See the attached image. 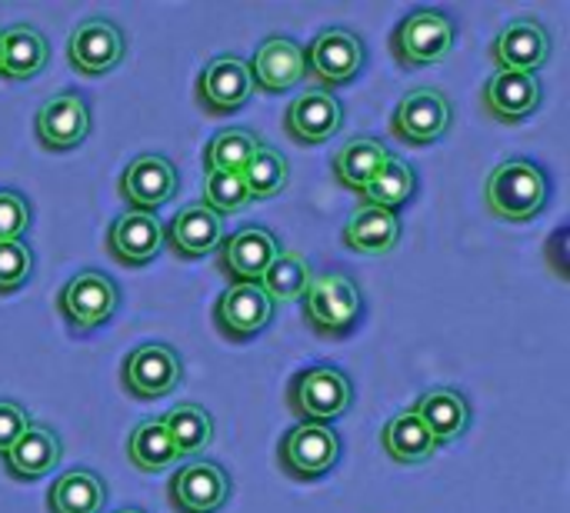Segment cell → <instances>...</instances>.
<instances>
[{
	"label": "cell",
	"instance_id": "obj_9",
	"mask_svg": "<svg viewBox=\"0 0 570 513\" xmlns=\"http://www.w3.org/2000/svg\"><path fill=\"white\" fill-rule=\"evenodd\" d=\"M167 497L177 513H217L230 501V477L210 461H190L170 477Z\"/></svg>",
	"mask_w": 570,
	"mask_h": 513
},
{
	"label": "cell",
	"instance_id": "obj_26",
	"mask_svg": "<svg viewBox=\"0 0 570 513\" xmlns=\"http://www.w3.org/2000/svg\"><path fill=\"white\" fill-rule=\"evenodd\" d=\"M414 414L421 417V424L431 431V437L438 444L458 441L468 431V424H471L468 401L458 391H451V387H438V391L421 394V401L414 404Z\"/></svg>",
	"mask_w": 570,
	"mask_h": 513
},
{
	"label": "cell",
	"instance_id": "obj_7",
	"mask_svg": "<svg viewBox=\"0 0 570 513\" xmlns=\"http://www.w3.org/2000/svg\"><path fill=\"white\" fill-rule=\"evenodd\" d=\"M451 120H454L451 100L434 87H417L397 103L391 117V130L397 140L411 147H428L451 130Z\"/></svg>",
	"mask_w": 570,
	"mask_h": 513
},
{
	"label": "cell",
	"instance_id": "obj_12",
	"mask_svg": "<svg viewBox=\"0 0 570 513\" xmlns=\"http://www.w3.org/2000/svg\"><path fill=\"white\" fill-rule=\"evenodd\" d=\"M254 93V77L247 60L240 57H217L197 77V100L207 114H234Z\"/></svg>",
	"mask_w": 570,
	"mask_h": 513
},
{
	"label": "cell",
	"instance_id": "obj_33",
	"mask_svg": "<svg viewBox=\"0 0 570 513\" xmlns=\"http://www.w3.org/2000/svg\"><path fill=\"white\" fill-rule=\"evenodd\" d=\"M307 284H311V264L297 250H281L267 267V274L261 277V290L277 304L301 300Z\"/></svg>",
	"mask_w": 570,
	"mask_h": 513
},
{
	"label": "cell",
	"instance_id": "obj_27",
	"mask_svg": "<svg viewBox=\"0 0 570 513\" xmlns=\"http://www.w3.org/2000/svg\"><path fill=\"white\" fill-rule=\"evenodd\" d=\"M381 444H384V454L394 461V464H404V467H414V464H424L438 454V441L431 437V431L421 424V417L414 411H401L394 414L387 424H384V434H381Z\"/></svg>",
	"mask_w": 570,
	"mask_h": 513
},
{
	"label": "cell",
	"instance_id": "obj_6",
	"mask_svg": "<svg viewBox=\"0 0 570 513\" xmlns=\"http://www.w3.org/2000/svg\"><path fill=\"white\" fill-rule=\"evenodd\" d=\"M117 304H120V290L100 270H83V274L70 277L63 284V290L57 294V307H60L63 320L80 334L107 324L114 317Z\"/></svg>",
	"mask_w": 570,
	"mask_h": 513
},
{
	"label": "cell",
	"instance_id": "obj_22",
	"mask_svg": "<svg viewBox=\"0 0 570 513\" xmlns=\"http://www.w3.org/2000/svg\"><path fill=\"white\" fill-rule=\"evenodd\" d=\"M164 240L180 260H197L214 254L224 244V217H217L204 204H187L174 220L170 230H164Z\"/></svg>",
	"mask_w": 570,
	"mask_h": 513
},
{
	"label": "cell",
	"instance_id": "obj_21",
	"mask_svg": "<svg viewBox=\"0 0 570 513\" xmlns=\"http://www.w3.org/2000/svg\"><path fill=\"white\" fill-rule=\"evenodd\" d=\"M164 247V227L154 214H120L110 230H107V250L114 254V260L127 264V267H144L150 264Z\"/></svg>",
	"mask_w": 570,
	"mask_h": 513
},
{
	"label": "cell",
	"instance_id": "obj_8",
	"mask_svg": "<svg viewBox=\"0 0 570 513\" xmlns=\"http://www.w3.org/2000/svg\"><path fill=\"white\" fill-rule=\"evenodd\" d=\"M304 70L331 87H344L351 83L361 70H364V43L357 33L344 30V27H331L321 37H314V43L304 50ZM321 87V90H324Z\"/></svg>",
	"mask_w": 570,
	"mask_h": 513
},
{
	"label": "cell",
	"instance_id": "obj_36",
	"mask_svg": "<svg viewBox=\"0 0 570 513\" xmlns=\"http://www.w3.org/2000/svg\"><path fill=\"white\" fill-rule=\"evenodd\" d=\"M247 204H250V194H247L240 174L207 170V180H204V207H210L217 217H227V214H240Z\"/></svg>",
	"mask_w": 570,
	"mask_h": 513
},
{
	"label": "cell",
	"instance_id": "obj_2",
	"mask_svg": "<svg viewBox=\"0 0 570 513\" xmlns=\"http://www.w3.org/2000/svg\"><path fill=\"white\" fill-rule=\"evenodd\" d=\"M287 404L301 424H334L354 404V384L341 367L317 364L301 371L287 387Z\"/></svg>",
	"mask_w": 570,
	"mask_h": 513
},
{
	"label": "cell",
	"instance_id": "obj_40",
	"mask_svg": "<svg viewBox=\"0 0 570 513\" xmlns=\"http://www.w3.org/2000/svg\"><path fill=\"white\" fill-rule=\"evenodd\" d=\"M117 513H144V511H117Z\"/></svg>",
	"mask_w": 570,
	"mask_h": 513
},
{
	"label": "cell",
	"instance_id": "obj_19",
	"mask_svg": "<svg viewBox=\"0 0 570 513\" xmlns=\"http://www.w3.org/2000/svg\"><path fill=\"white\" fill-rule=\"evenodd\" d=\"M541 107V80L538 73L521 70H494L484 83V110L498 124H518Z\"/></svg>",
	"mask_w": 570,
	"mask_h": 513
},
{
	"label": "cell",
	"instance_id": "obj_4",
	"mask_svg": "<svg viewBox=\"0 0 570 513\" xmlns=\"http://www.w3.org/2000/svg\"><path fill=\"white\" fill-rule=\"evenodd\" d=\"M454 20L444 10H431L421 7L414 13H407L394 33H391V53L397 57L401 67H431L441 63L451 50H454Z\"/></svg>",
	"mask_w": 570,
	"mask_h": 513
},
{
	"label": "cell",
	"instance_id": "obj_3",
	"mask_svg": "<svg viewBox=\"0 0 570 513\" xmlns=\"http://www.w3.org/2000/svg\"><path fill=\"white\" fill-rule=\"evenodd\" d=\"M364 310L361 287L347 274L311 277L304 290V320L321 337H344Z\"/></svg>",
	"mask_w": 570,
	"mask_h": 513
},
{
	"label": "cell",
	"instance_id": "obj_16",
	"mask_svg": "<svg viewBox=\"0 0 570 513\" xmlns=\"http://www.w3.org/2000/svg\"><path fill=\"white\" fill-rule=\"evenodd\" d=\"M174 194H177V167L157 154H144L130 160L120 177V197L140 214H154Z\"/></svg>",
	"mask_w": 570,
	"mask_h": 513
},
{
	"label": "cell",
	"instance_id": "obj_41",
	"mask_svg": "<svg viewBox=\"0 0 570 513\" xmlns=\"http://www.w3.org/2000/svg\"><path fill=\"white\" fill-rule=\"evenodd\" d=\"M0 43H3V30H0Z\"/></svg>",
	"mask_w": 570,
	"mask_h": 513
},
{
	"label": "cell",
	"instance_id": "obj_23",
	"mask_svg": "<svg viewBox=\"0 0 570 513\" xmlns=\"http://www.w3.org/2000/svg\"><path fill=\"white\" fill-rule=\"evenodd\" d=\"M397 240H401V220L394 210L361 204L344 224V244L364 257H384L397 247Z\"/></svg>",
	"mask_w": 570,
	"mask_h": 513
},
{
	"label": "cell",
	"instance_id": "obj_10",
	"mask_svg": "<svg viewBox=\"0 0 570 513\" xmlns=\"http://www.w3.org/2000/svg\"><path fill=\"white\" fill-rule=\"evenodd\" d=\"M180 377H184V364H180L177 351L167 347V344H144V347H137L124 361V371H120L124 387L134 397H144V401L170 394L180 384Z\"/></svg>",
	"mask_w": 570,
	"mask_h": 513
},
{
	"label": "cell",
	"instance_id": "obj_11",
	"mask_svg": "<svg viewBox=\"0 0 570 513\" xmlns=\"http://www.w3.org/2000/svg\"><path fill=\"white\" fill-rule=\"evenodd\" d=\"M124 50H127L124 30L107 17H90L73 27L67 43V60L80 73H107L124 60Z\"/></svg>",
	"mask_w": 570,
	"mask_h": 513
},
{
	"label": "cell",
	"instance_id": "obj_35",
	"mask_svg": "<svg viewBox=\"0 0 570 513\" xmlns=\"http://www.w3.org/2000/svg\"><path fill=\"white\" fill-rule=\"evenodd\" d=\"M240 177H244V187H247L250 200H271L287 187L291 164H287V157L281 150L261 144V150L254 154V160L247 164V170Z\"/></svg>",
	"mask_w": 570,
	"mask_h": 513
},
{
	"label": "cell",
	"instance_id": "obj_31",
	"mask_svg": "<svg viewBox=\"0 0 570 513\" xmlns=\"http://www.w3.org/2000/svg\"><path fill=\"white\" fill-rule=\"evenodd\" d=\"M160 421H164V427L170 434V444H174L177 457H197L214 441V421L197 404H180L170 414H164Z\"/></svg>",
	"mask_w": 570,
	"mask_h": 513
},
{
	"label": "cell",
	"instance_id": "obj_24",
	"mask_svg": "<svg viewBox=\"0 0 570 513\" xmlns=\"http://www.w3.org/2000/svg\"><path fill=\"white\" fill-rule=\"evenodd\" d=\"M3 461L13 481H40L60 464V441L50 427L30 421V427L20 434V441L10 447Z\"/></svg>",
	"mask_w": 570,
	"mask_h": 513
},
{
	"label": "cell",
	"instance_id": "obj_13",
	"mask_svg": "<svg viewBox=\"0 0 570 513\" xmlns=\"http://www.w3.org/2000/svg\"><path fill=\"white\" fill-rule=\"evenodd\" d=\"M274 317V300L261 290V284H230L214 310V324L230 341L257 337Z\"/></svg>",
	"mask_w": 570,
	"mask_h": 513
},
{
	"label": "cell",
	"instance_id": "obj_20",
	"mask_svg": "<svg viewBox=\"0 0 570 513\" xmlns=\"http://www.w3.org/2000/svg\"><path fill=\"white\" fill-rule=\"evenodd\" d=\"M247 67L254 77V90H261V93H287L307 73L304 50L291 37H267Z\"/></svg>",
	"mask_w": 570,
	"mask_h": 513
},
{
	"label": "cell",
	"instance_id": "obj_15",
	"mask_svg": "<svg viewBox=\"0 0 570 513\" xmlns=\"http://www.w3.org/2000/svg\"><path fill=\"white\" fill-rule=\"evenodd\" d=\"M344 124V107L331 90H304L301 97L291 100L287 114H284V127L287 134L304 144V147H317L324 140H331Z\"/></svg>",
	"mask_w": 570,
	"mask_h": 513
},
{
	"label": "cell",
	"instance_id": "obj_5",
	"mask_svg": "<svg viewBox=\"0 0 570 513\" xmlns=\"http://www.w3.org/2000/svg\"><path fill=\"white\" fill-rule=\"evenodd\" d=\"M281 471H287L297 481H317L334 471L341 461V437L327 424H297L284 434L277 451Z\"/></svg>",
	"mask_w": 570,
	"mask_h": 513
},
{
	"label": "cell",
	"instance_id": "obj_39",
	"mask_svg": "<svg viewBox=\"0 0 570 513\" xmlns=\"http://www.w3.org/2000/svg\"><path fill=\"white\" fill-rule=\"evenodd\" d=\"M30 427V417L20 404L13 401H0V457L10 454V447L20 441V434Z\"/></svg>",
	"mask_w": 570,
	"mask_h": 513
},
{
	"label": "cell",
	"instance_id": "obj_32",
	"mask_svg": "<svg viewBox=\"0 0 570 513\" xmlns=\"http://www.w3.org/2000/svg\"><path fill=\"white\" fill-rule=\"evenodd\" d=\"M261 144L264 140L254 130H244V127L220 130L204 150V167L207 170H224V174H244L247 164L254 160V154L261 150Z\"/></svg>",
	"mask_w": 570,
	"mask_h": 513
},
{
	"label": "cell",
	"instance_id": "obj_28",
	"mask_svg": "<svg viewBox=\"0 0 570 513\" xmlns=\"http://www.w3.org/2000/svg\"><path fill=\"white\" fill-rule=\"evenodd\" d=\"M107 504V487L94 471H67L47 491L50 513H100Z\"/></svg>",
	"mask_w": 570,
	"mask_h": 513
},
{
	"label": "cell",
	"instance_id": "obj_34",
	"mask_svg": "<svg viewBox=\"0 0 570 513\" xmlns=\"http://www.w3.org/2000/svg\"><path fill=\"white\" fill-rule=\"evenodd\" d=\"M127 454H130V464L154 474V471H167L174 461H177V451L170 444V434L164 427V421H147V424H137L130 441H127Z\"/></svg>",
	"mask_w": 570,
	"mask_h": 513
},
{
	"label": "cell",
	"instance_id": "obj_30",
	"mask_svg": "<svg viewBox=\"0 0 570 513\" xmlns=\"http://www.w3.org/2000/svg\"><path fill=\"white\" fill-rule=\"evenodd\" d=\"M414 187H417V177H414L411 164L391 154L387 164L377 170V177L361 190V197L371 207H381V210H394L397 214L414 197Z\"/></svg>",
	"mask_w": 570,
	"mask_h": 513
},
{
	"label": "cell",
	"instance_id": "obj_17",
	"mask_svg": "<svg viewBox=\"0 0 570 513\" xmlns=\"http://www.w3.org/2000/svg\"><path fill=\"white\" fill-rule=\"evenodd\" d=\"M277 240L264 227H240L220 244V270L234 284H261L267 267L277 257Z\"/></svg>",
	"mask_w": 570,
	"mask_h": 513
},
{
	"label": "cell",
	"instance_id": "obj_1",
	"mask_svg": "<svg viewBox=\"0 0 570 513\" xmlns=\"http://www.w3.org/2000/svg\"><path fill=\"white\" fill-rule=\"evenodd\" d=\"M548 177L528 157H511L498 164L484 184V200L494 217L511 224H528L548 207Z\"/></svg>",
	"mask_w": 570,
	"mask_h": 513
},
{
	"label": "cell",
	"instance_id": "obj_29",
	"mask_svg": "<svg viewBox=\"0 0 570 513\" xmlns=\"http://www.w3.org/2000/svg\"><path fill=\"white\" fill-rule=\"evenodd\" d=\"M391 150L381 144V140H371V137H357V140H347L337 154H334V177L347 187V190H364L377 170L387 164Z\"/></svg>",
	"mask_w": 570,
	"mask_h": 513
},
{
	"label": "cell",
	"instance_id": "obj_18",
	"mask_svg": "<svg viewBox=\"0 0 570 513\" xmlns=\"http://www.w3.org/2000/svg\"><path fill=\"white\" fill-rule=\"evenodd\" d=\"M90 134V107L77 93H57L37 110V140L43 150H73Z\"/></svg>",
	"mask_w": 570,
	"mask_h": 513
},
{
	"label": "cell",
	"instance_id": "obj_38",
	"mask_svg": "<svg viewBox=\"0 0 570 513\" xmlns=\"http://www.w3.org/2000/svg\"><path fill=\"white\" fill-rule=\"evenodd\" d=\"M30 224V207L17 190H0V244L20 240Z\"/></svg>",
	"mask_w": 570,
	"mask_h": 513
},
{
	"label": "cell",
	"instance_id": "obj_37",
	"mask_svg": "<svg viewBox=\"0 0 570 513\" xmlns=\"http://www.w3.org/2000/svg\"><path fill=\"white\" fill-rule=\"evenodd\" d=\"M33 274V257L23 240H7L0 244V294H10L27 284Z\"/></svg>",
	"mask_w": 570,
	"mask_h": 513
},
{
	"label": "cell",
	"instance_id": "obj_25",
	"mask_svg": "<svg viewBox=\"0 0 570 513\" xmlns=\"http://www.w3.org/2000/svg\"><path fill=\"white\" fill-rule=\"evenodd\" d=\"M50 60V43L40 30H33L30 23H13L10 30H3V43H0V73L7 80H30L37 77Z\"/></svg>",
	"mask_w": 570,
	"mask_h": 513
},
{
	"label": "cell",
	"instance_id": "obj_14",
	"mask_svg": "<svg viewBox=\"0 0 570 513\" xmlns=\"http://www.w3.org/2000/svg\"><path fill=\"white\" fill-rule=\"evenodd\" d=\"M491 57H494L498 70L534 73L551 57V33L538 17H518L498 33V40L491 47Z\"/></svg>",
	"mask_w": 570,
	"mask_h": 513
}]
</instances>
